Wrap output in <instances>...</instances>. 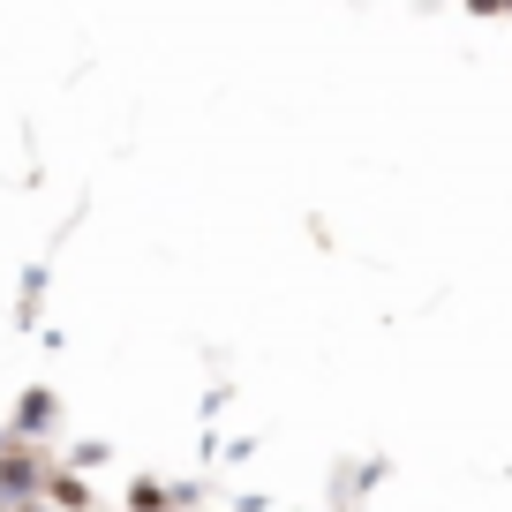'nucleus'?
Instances as JSON below:
<instances>
[{"mask_svg":"<svg viewBox=\"0 0 512 512\" xmlns=\"http://www.w3.org/2000/svg\"><path fill=\"white\" fill-rule=\"evenodd\" d=\"M53 422H61V400H53L46 384H31V392L16 400V415H8V430H16V445H38Z\"/></svg>","mask_w":512,"mask_h":512,"instance_id":"f257e3e1","label":"nucleus"},{"mask_svg":"<svg viewBox=\"0 0 512 512\" xmlns=\"http://www.w3.org/2000/svg\"><path fill=\"white\" fill-rule=\"evenodd\" d=\"M31 490H38V460H31V445L23 452H8V460H0V505H31Z\"/></svg>","mask_w":512,"mask_h":512,"instance_id":"f03ea898","label":"nucleus"},{"mask_svg":"<svg viewBox=\"0 0 512 512\" xmlns=\"http://www.w3.org/2000/svg\"><path fill=\"white\" fill-rule=\"evenodd\" d=\"M128 505H136V512H159L166 490H159V482H136V490H128Z\"/></svg>","mask_w":512,"mask_h":512,"instance_id":"7ed1b4c3","label":"nucleus"},{"mask_svg":"<svg viewBox=\"0 0 512 512\" xmlns=\"http://www.w3.org/2000/svg\"><path fill=\"white\" fill-rule=\"evenodd\" d=\"M467 16H505V0H467Z\"/></svg>","mask_w":512,"mask_h":512,"instance_id":"20e7f679","label":"nucleus"},{"mask_svg":"<svg viewBox=\"0 0 512 512\" xmlns=\"http://www.w3.org/2000/svg\"><path fill=\"white\" fill-rule=\"evenodd\" d=\"M8 437H16V430H0V452H8Z\"/></svg>","mask_w":512,"mask_h":512,"instance_id":"39448f33","label":"nucleus"},{"mask_svg":"<svg viewBox=\"0 0 512 512\" xmlns=\"http://www.w3.org/2000/svg\"><path fill=\"white\" fill-rule=\"evenodd\" d=\"M61 512H91V505H61Z\"/></svg>","mask_w":512,"mask_h":512,"instance_id":"423d86ee","label":"nucleus"},{"mask_svg":"<svg viewBox=\"0 0 512 512\" xmlns=\"http://www.w3.org/2000/svg\"><path fill=\"white\" fill-rule=\"evenodd\" d=\"M505 16H512V0H505Z\"/></svg>","mask_w":512,"mask_h":512,"instance_id":"0eeeda50","label":"nucleus"}]
</instances>
